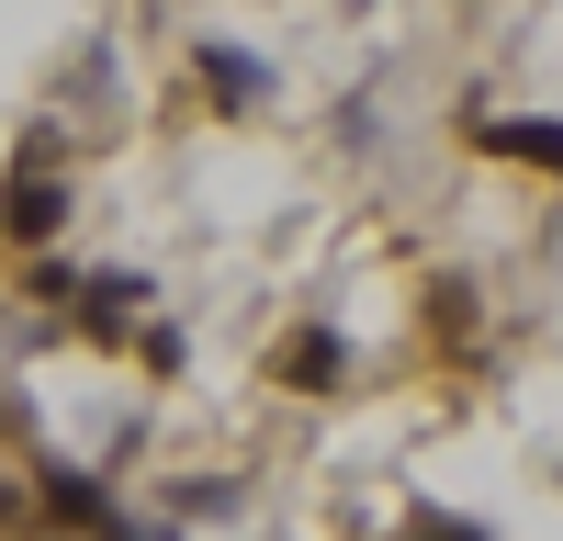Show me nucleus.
Masks as SVG:
<instances>
[{
    "label": "nucleus",
    "mask_w": 563,
    "mask_h": 541,
    "mask_svg": "<svg viewBox=\"0 0 563 541\" xmlns=\"http://www.w3.org/2000/svg\"><path fill=\"white\" fill-rule=\"evenodd\" d=\"M68 214H79V180H68L57 147L34 135V147L12 158V180H0V238H12V249H57V238H68Z\"/></svg>",
    "instance_id": "1"
},
{
    "label": "nucleus",
    "mask_w": 563,
    "mask_h": 541,
    "mask_svg": "<svg viewBox=\"0 0 563 541\" xmlns=\"http://www.w3.org/2000/svg\"><path fill=\"white\" fill-rule=\"evenodd\" d=\"M192 79H203L214 124H249V113H271V102H282V68H271V57H249V45H225V34H203V45H192Z\"/></svg>",
    "instance_id": "2"
},
{
    "label": "nucleus",
    "mask_w": 563,
    "mask_h": 541,
    "mask_svg": "<svg viewBox=\"0 0 563 541\" xmlns=\"http://www.w3.org/2000/svg\"><path fill=\"white\" fill-rule=\"evenodd\" d=\"M260 373H271L282 395H339V384H350V339L327 328V316H305V328H282V339H271Z\"/></svg>",
    "instance_id": "3"
},
{
    "label": "nucleus",
    "mask_w": 563,
    "mask_h": 541,
    "mask_svg": "<svg viewBox=\"0 0 563 541\" xmlns=\"http://www.w3.org/2000/svg\"><path fill=\"white\" fill-rule=\"evenodd\" d=\"M34 508L57 519V530H90V541H102V530L124 519V496L90 474V463H34Z\"/></svg>",
    "instance_id": "4"
},
{
    "label": "nucleus",
    "mask_w": 563,
    "mask_h": 541,
    "mask_svg": "<svg viewBox=\"0 0 563 541\" xmlns=\"http://www.w3.org/2000/svg\"><path fill=\"white\" fill-rule=\"evenodd\" d=\"M158 508H169V519L225 530V519H249V485H238V474H169V485H158Z\"/></svg>",
    "instance_id": "5"
},
{
    "label": "nucleus",
    "mask_w": 563,
    "mask_h": 541,
    "mask_svg": "<svg viewBox=\"0 0 563 541\" xmlns=\"http://www.w3.org/2000/svg\"><path fill=\"white\" fill-rule=\"evenodd\" d=\"M474 147L519 158V169H563V124H552V113H530V124H485V113H474Z\"/></svg>",
    "instance_id": "6"
},
{
    "label": "nucleus",
    "mask_w": 563,
    "mask_h": 541,
    "mask_svg": "<svg viewBox=\"0 0 563 541\" xmlns=\"http://www.w3.org/2000/svg\"><path fill=\"white\" fill-rule=\"evenodd\" d=\"M124 339H135V373H147V384H180V373H192V339H180L169 316H135Z\"/></svg>",
    "instance_id": "7"
},
{
    "label": "nucleus",
    "mask_w": 563,
    "mask_h": 541,
    "mask_svg": "<svg viewBox=\"0 0 563 541\" xmlns=\"http://www.w3.org/2000/svg\"><path fill=\"white\" fill-rule=\"evenodd\" d=\"M406 541H496V530H485V519H462V508H417Z\"/></svg>",
    "instance_id": "8"
},
{
    "label": "nucleus",
    "mask_w": 563,
    "mask_h": 541,
    "mask_svg": "<svg viewBox=\"0 0 563 541\" xmlns=\"http://www.w3.org/2000/svg\"><path fill=\"white\" fill-rule=\"evenodd\" d=\"M23 294H34V305H45V316H57V305H68V294H79V260H34V270H23Z\"/></svg>",
    "instance_id": "9"
},
{
    "label": "nucleus",
    "mask_w": 563,
    "mask_h": 541,
    "mask_svg": "<svg viewBox=\"0 0 563 541\" xmlns=\"http://www.w3.org/2000/svg\"><path fill=\"white\" fill-rule=\"evenodd\" d=\"M429 328H440V339L474 328V283H429Z\"/></svg>",
    "instance_id": "10"
},
{
    "label": "nucleus",
    "mask_w": 563,
    "mask_h": 541,
    "mask_svg": "<svg viewBox=\"0 0 563 541\" xmlns=\"http://www.w3.org/2000/svg\"><path fill=\"white\" fill-rule=\"evenodd\" d=\"M34 519V485H0V530H23Z\"/></svg>",
    "instance_id": "11"
},
{
    "label": "nucleus",
    "mask_w": 563,
    "mask_h": 541,
    "mask_svg": "<svg viewBox=\"0 0 563 541\" xmlns=\"http://www.w3.org/2000/svg\"><path fill=\"white\" fill-rule=\"evenodd\" d=\"M57 541H90V530H57Z\"/></svg>",
    "instance_id": "12"
}]
</instances>
